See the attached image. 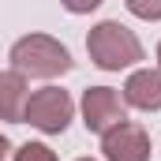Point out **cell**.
<instances>
[{"mask_svg":"<svg viewBox=\"0 0 161 161\" xmlns=\"http://www.w3.org/2000/svg\"><path fill=\"white\" fill-rule=\"evenodd\" d=\"M11 68L26 79H56L64 71H71V53L64 41H56L53 34H26L11 45L8 53Z\"/></svg>","mask_w":161,"mask_h":161,"instance_id":"7a4b0ae2","label":"cell"},{"mask_svg":"<svg viewBox=\"0 0 161 161\" xmlns=\"http://www.w3.org/2000/svg\"><path fill=\"white\" fill-rule=\"evenodd\" d=\"M124 101H127V109L158 113L161 109V68H135L124 82Z\"/></svg>","mask_w":161,"mask_h":161,"instance_id":"8992f818","label":"cell"},{"mask_svg":"<svg viewBox=\"0 0 161 161\" xmlns=\"http://www.w3.org/2000/svg\"><path fill=\"white\" fill-rule=\"evenodd\" d=\"M79 161H94V158H79Z\"/></svg>","mask_w":161,"mask_h":161,"instance_id":"4fadbf2b","label":"cell"},{"mask_svg":"<svg viewBox=\"0 0 161 161\" xmlns=\"http://www.w3.org/2000/svg\"><path fill=\"white\" fill-rule=\"evenodd\" d=\"M75 116V101L68 90L60 86H41L26 97V109H23V124L38 127L41 135H64L68 124Z\"/></svg>","mask_w":161,"mask_h":161,"instance_id":"3957f363","label":"cell"},{"mask_svg":"<svg viewBox=\"0 0 161 161\" xmlns=\"http://www.w3.org/2000/svg\"><path fill=\"white\" fill-rule=\"evenodd\" d=\"M11 161H60V158H56V150H49L45 142H23Z\"/></svg>","mask_w":161,"mask_h":161,"instance_id":"ba28073f","label":"cell"},{"mask_svg":"<svg viewBox=\"0 0 161 161\" xmlns=\"http://www.w3.org/2000/svg\"><path fill=\"white\" fill-rule=\"evenodd\" d=\"M86 53H90L94 68H101V71H127L139 60H146V49H142L139 34L131 26H124L120 19L94 23L90 34H86Z\"/></svg>","mask_w":161,"mask_h":161,"instance_id":"6da1fadb","label":"cell"},{"mask_svg":"<svg viewBox=\"0 0 161 161\" xmlns=\"http://www.w3.org/2000/svg\"><path fill=\"white\" fill-rule=\"evenodd\" d=\"M79 109H82L86 131H94V135H105L109 127L127 120V101H124L120 90H113V86H86Z\"/></svg>","mask_w":161,"mask_h":161,"instance_id":"277c9868","label":"cell"},{"mask_svg":"<svg viewBox=\"0 0 161 161\" xmlns=\"http://www.w3.org/2000/svg\"><path fill=\"white\" fill-rule=\"evenodd\" d=\"M8 150H11V142H8V135H0V161L8 158Z\"/></svg>","mask_w":161,"mask_h":161,"instance_id":"8fae6325","label":"cell"},{"mask_svg":"<svg viewBox=\"0 0 161 161\" xmlns=\"http://www.w3.org/2000/svg\"><path fill=\"white\" fill-rule=\"evenodd\" d=\"M158 68H161V41H158Z\"/></svg>","mask_w":161,"mask_h":161,"instance_id":"7c38bea8","label":"cell"},{"mask_svg":"<svg viewBox=\"0 0 161 161\" xmlns=\"http://www.w3.org/2000/svg\"><path fill=\"white\" fill-rule=\"evenodd\" d=\"M101 154L105 161H150V135L142 124L120 120L101 135Z\"/></svg>","mask_w":161,"mask_h":161,"instance_id":"5b68a950","label":"cell"},{"mask_svg":"<svg viewBox=\"0 0 161 161\" xmlns=\"http://www.w3.org/2000/svg\"><path fill=\"white\" fill-rule=\"evenodd\" d=\"M127 11L135 19H146V23H161V0H124Z\"/></svg>","mask_w":161,"mask_h":161,"instance_id":"9c48e42d","label":"cell"},{"mask_svg":"<svg viewBox=\"0 0 161 161\" xmlns=\"http://www.w3.org/2000/svg\"><path fill=\"white\" fill-rule=\"evenodd\" d=\"M26 97H30V82H26V75H19L15 68L0 71V120L23 124Z\"/></svg>","mask_w":161,"mask_h":161,"instance_id":"52a82bcc","label":"cell"},{"mask_svg":"<svg viewBox=\"0 0 161 161\" xmlns=\"http://www.w3.org/2000/svg\"><path fill=\"white\" fill-rule=\"evenodd\" d=\"M60 4H64L71 15H90V11H97L105 0H60Z\"/></svg>","mask_w":161,"mask_h":161,"instance_id":"30bf717a","label":"cell"}]
</instances>
